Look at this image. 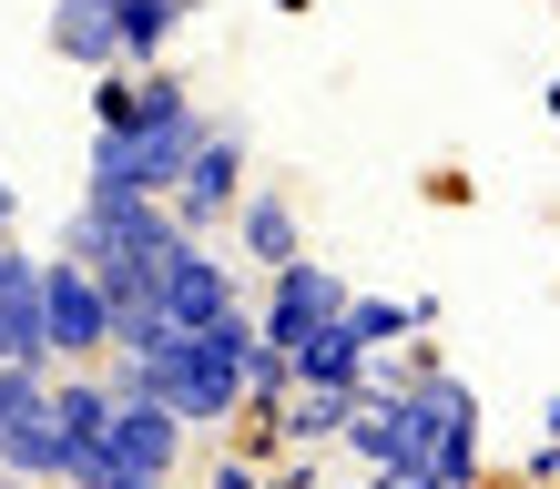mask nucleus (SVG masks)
Masks as SVG:
<instances>
[{"label":"nucleus","instance_id":"nucleus-1","mask_svg":"<svg viewBox=\"0 0 560 489\" xmlns=\"http://www.w3.org/2000/svg\"><path fill=\"white\" fill-rule=\"evenodd\" d=\"M194 143H205L194 92H184L174 72H133V103H122V123H92L82 184H103V194H153V205H163Z\"/></svg>","mask_w":560,"mask_h":489},{"label":"nucleus","instance_id":"nucleus-2","mask_svg":"<svg viewBox=\"0 0 560 489\" xmlns=\"http://www.w3.org/2000/svg\"><path fill=\"white\" fill-rule=\"evenodd\" d=\"M174 214L153 205V194H103V184H82V205H72V266L103 286V306H143L153 296V276H163V255H174Z\"/></svg>","mask_w":560,"mask_h":489},{"label":"nucleus","instance_id":"nucleus-3","mask_svg":"<svg viewBox=\"0 0 560 489\" xmlns=\"http://www.w3.org/2000/svg\"><path fill=\"white\" fill-rule=\"evenodd\" d=\"M163 326H174V337H205V326H224V316H245L235 306V266H224V255H205V245H174L163 255V276H153V296H143Z\"/></svg>","mask_w":560,"mask_h":489},{"label":"nucleus","instance_id":"nucleus-4","mask_svg":"<svg viewBox=\"0 0 560 489\" xmlns=\"http://www.w3.org/2000/svg\"><path fill=\"white\" fill-rule=\"evenodd\" d=\"M184 459V418L163 398H113L103 449H92V479H174Z\"/></svg>","mask_w":560,"mask_h":489},{"label":"nucleus","instance_id":"nucleus-5","mask_svg":"<svg viewBox=\"0 0 560 489\" xmlns=\"http://www.w3.org/2000/svg\"><path fill=\"white\" fill-rule=\"evenodd\" d=\"M408 408H418V439H428V479H439V489H469L479 479V398L458 377L428 368L408 387Z\"/></svg>","mask_w":560,"mask_h":489},{"label":"nucleus","instance_id":"nucleus-6","mask_svg":"<svg viewBox=\"0 0 560 489\" xmlns=\"http://www.w3.org/2000/svg\"><path fill=\"white\" fill-rule=\"evenodd\" d=\"M235 184H245V133H224V123H205V143L184 153L174 194H163L174 235H205V224H224V214H235Z\"/></svg>","mask_w":560,"mask_h":489},{"label":"nucleus","instance_id":"nucleus-7","mask_svg":"<svg viewBox=\"0 0 560 489\" xmlns=\"http://www.w3.org/2000/svg\"><path fill=\"white\" fill-rule=\"evenodd\" d=\"M113 347V306H103V286H92L72 255H51L42 266V357H103Z\"/></svg>","mask_w":560,"mask_h":489},{"label":"nucleus","instance_id":"nucleus-8","mask_svg":"<svg viewBox=\"0 0 560 489\" xmlns=\"http://www.w3.org/2000/svg\"><path fill=\"white\" fill-rule=\"evenodd\" d=\"M347 316V286L316 266V255H295V266H276V296H266V316H255V337L266 347H306L316 326H337Z\"/></svg>","mask_w":560,"mask_h":489},{"label":"nucleus","instance_id":"nucleus-9","mask_svg":"<svg viewBox=\"0 0 560 489\" xmlns=\"http://www.w3.org/2000/svg\"><path fill=\"white\" fill-rule=\"evenodd\" d=\"M0 469H11V479H31V489L72 479V449H61V418H51V377L31 387L11 418H0Z\"/></svg>","mask_w":560,"mask_h":489},{"label":"nucleus","instance_id":"nucleus-10","mask_svg":"<svg viewBox=\"0 0 560 489\" xmlns=\"http://www.w3.org/2000/svg\"><path fill=\"white\" fill-rule=\"evenodd\" d=\"M0 368H51L42 357V255L0 245Z\"/></svg>","mask_w":560,"mask_h":489},{"label":"nucleus","instance_id":"nucleus-11","mask_svg":"<svg viewBox=\"0 0 560 489\" xmlns=\"http://www.w3.org/2000/svg\"><path fill=\"white\" fill-rule=\"evenodd\" d=\"M295 387H337V398H368V347L347 337V326H316L306 347H285Z\"/></svg>","mask_w":560,"mask_h":489},{"label":"nucleus","instance_id":"nucleus-12","mask_svg":"<svg viewBox=\"0 0 560 489\" xmlns=\"http://www.w3.org/2000/svg\"><path fill=\"white\" fill-rule=\"evenodd\" d=\"M51 418H61V449H72V479L92 489V449H103L113 387H103V377H61V387H51Z\"/></svg>","mask_w":560,"mask_h":489},{"label":"nucleus","instance_id":"nucleus-13","mask_svg":"<svg viewBox=\"0 0 560 489\" xmlns=\"http://www.w3.org/2000/svg\"><path fill=\"white\" fill-rule=\"evenodd\" d=\"M235 245L255 255V266H295V255H306V245H295V205H285V194H245V205H235Z\"/></svg>","mask_w":560,"mask_h":489},{"label":"nucleus","instance_id":"nucleus-14","mask_svg":"<svg viewBox=\"0 0 560 489\" xmlns=\"http://www.w3.org/2000/svg\"><path fill=\"white\" fill-rule=\"evenodd\" d=\"M51 51H61V61H103V72H113V61H122L113 0H61V11H51Z\"/></svg>","mask_w":560,"mask_h":489},{"label":"nucleus","instance_id":"nucleus-15","mask_svg":"<svg viewBox=\"0 0 560 489\" xmlns=\"http://www.w3.org/2000/svg\"><path fill=\"white\" fill-rule=\"evenodd\" d=\"M347 418H357V398H337V387H285V398H276V429H285L295 449L347 439Z\"/></svg>","mask_w":560,"mask_h":489},{"label":"nucleus","instance_id":"nucleus-16","mask_svg":"<svg viewBox=\"0 0 560 489\" xmlns=\"http://www.w3.org/2000/svg\"><path fill=\"white\" fill-rule=\"evenodd\" d=\"M184 11H194V0H113V42H122V61H153L163 42H174Z\"/></svg>","mask_w":560,"mask_h":489},{"label":"nucleus","instance_id":"nucleus-17","mask_svg":"<svg viewBox=\"0 0 560 489\" xmlns=\"http://www.w3.org/2000/svg\"><path fill=\"white\" fill-rule=\"evenodd\" d=\"M428 316H439V306H428V296H408V306H387V296H347V337L357 347H387V337H408V326H428Z\"/></svg>","mask_w":560,"mask_h":489},{"label":"nucleus","instance_id":"nucleus-18","mask_svg":"<svg viewBox=\"0 0 560 489\" xmlns=\"http://www.w3.org/2000/svg\"><path fill=\"white\" fill-rule=\"evenodd\" d=\"M31 387H42V368H0V418H11V408L31 398Z\"/></svg>","mask_w":560,"mask_h":489},{"label":"nucleus","instance_id":"nucleus-19","mask_svg":"<svg viewBox=\"0 0 560 489\" xmlns=\"http://www.w3.org/2000/svg\"><path fill=\"white\" fill-rule=\"evenodd\" d=\"M92 489H184V479H92Z\"/></svg>","mask_w":560,"mask_h":489},{"label":"nucleus","instance_id":"nucleus-20","mask_svg":"<svg viewBox=\"0 0 560 489\" xmlns=\"http://www.w3.org/2000/svg\"><path fill=\"white\" fill-rule=\"evenodd\" d=\"M0 245H11V184H0Z\"/></svg>","mask_w":560,"mask_h":489},{"label":"nucleus","instance_id":"nucleus-21","mask_svg":"<svg viewBox=\"0 0 560 489\" xmlns=\"http://www.w3.org/2000/svg\"><path fill=\"white\" fill-rule=\"evenodd\" d=\"M540 449H560V398H550V439H540Z\"/></svg>","mask_w":560,"mask_h":489},{"label":"nucleus","instance_id":"nucleus-22","mask_svg":"<svg viewBox=\"0 0 560 489\" xmlns=\"http://www.w3.org/2000/svg\"><path fill=\"white\" fill-rule=\"evenodd\" d=\"M550 113H560V82H550Z\"/></svg>","mask_w":560,"mask_h":489},{"label":"nucleus","instance_id":"nucleus-23","mask_svg":"<svg viewBox=\"0 0 560 489\" xmlns=\"http://www.w3.org/2000/svg\"><path fill=\"white\" fill-rule=\"evenodd\" d=\"M51 489H82V479H51Z\"/></svg>","mask_w":560,"mask_h":489},{"label":"nucleus","instance_id":"nucleus-24","mask_svg":"<svg viewBox=\"0 0 560 489\" xmlns=\"http://www.w3.org/2000/svg\"><path fill=\"white\" fill-rule=\"evenodd\" d=\"M428 489H439V479H428ZM469 489H479V479H469Z\"/></svg>","mask_w":560,"mask_h":489}]
</instances>
